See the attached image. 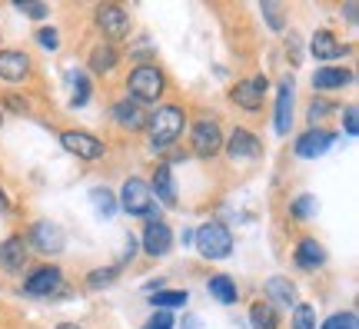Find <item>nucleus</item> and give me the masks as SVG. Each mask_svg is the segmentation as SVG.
<instances>
[{"instance_id": "4468645a", "label": "nucleus", "mask_w": 359, "mask_h": 329, "mask_svg": "<svg viewBox=\"0 0 359 329\" xmlns=\"http://www.w3.org/2000/svg\"><path fill=\"white\" fill-rule=\"evenodd\" d=\"M226 153H230L233 160H253V156H259V153H263V143H259L250 130L236 127L230 133V140H226Z\"/></svg>"}, {"instance_id": "c756f323", "label": "nucleus", "mask_w": 359, "mask_h": 329, "mask_svg": "<svg viewBox=\"0 0 359 329\" xmlns=\"http://www.w3.org/2000/svg\"><path fill=\"white\" fill-rule=\"evenodd\" d=\"M116 273H120L116 266H100V269H93V273L87 276V286H93V290H100V286H110V283L116 279Z\"/></svg>"}, {"instance_id": "79ce46f5", "label": "nucleus", "mask_w": 359, "mask_h": 329, "mask_svg": "<svg viewBox=\"0 0 359 329\" xmlns=\"http://www.w3.org/2000/svg\"><path fill=\"white\" fill-rule=\"evenodd\" d=\"M0 123H4V110H0Z\"/></svg>"}, {"instance_id": "a211bd4d", "label": "nucleus", "mask_w": 359, "mask_h": 329, "mask_svg": "<svg viewBox=\"0 0 359 329\" xmlns=\"http://www.w3.org/2000/svg\"><path fill=\"white\" fill-rule=\"evenodd\" d=\"M309 51H313L316 60H336V57H343V53H346V47L336 40L333 30H316L313 40H309Z\"/></svg>"}, {"instance_id": "ddd939ff", "label": "nucleus", "mask_w": 359, "mask_h": 329, "mask_svg": "<svg viewBox=\"0 0 359 329\" xmlns=\"http://www.w3.org/2000/svg\"><path fill=\"white\" fill-rule=\"evenodd\" d=\"M170 250H173V233H170V227L160 220V223H147V229H143V253L150 256H167Z\"/></svg>"}, {"instance_id": "4be33fe9", "label": "nucleus", "mask_w": 359, "mask_h": 329, "mask_svg": "<svg viewBox=\"0 0 359 329\" xmlns=\"http://www.w3.org/2000/svg\"><path fill=\"white\" fill-rule=\"evenodd\" d=\"M263 293H266L273 303H280V306H296V286L290 283L286 276H269L266 279V286H263ZM269 303V306H273Z\"/></svg>"}, {"instance_id": "393cba45", "label": "nucleus", "mask_w": 359, "mask_h": 329, "mask_svg": "<svg viewBox=\"0 0 359 329\" xmlns=\"http://www.w3.org/2000/svg\"><path fill=\"white\" fill-rule=\"evenodd\" d=\"M250 323H253V329H280V316H276V309L266 300L250 306Z\"/></svg>"}, {"instance_id": "f8f14e48", "label": "nucleus", "mask_w": 359, "mask_h": 329, "mask_svg": "<svg viewBox=\"0 0 359 329\" xmlns=\"http://www.w3.org/2000/svg\"><path fill=\"white\" fill-rule=\"evenodd\" d=\"M27 256H30V246H27L24 236H7V240L0 243V269L20 273L27 266Z\"/></svg>"}, {"instance_id": "f03ea898", "label": "nucleus", "mask_w": 359, "mask_h": 329, "mask_svg": "<svg viewBox=\"0 0 359 329\" xmlns=\"http://www.w3.org/2000/svg\"><path fill=\"white\" fill-rule=\"evenodd\" d=\"M163 90H167V76L163 70H156L150 64H140L133 67L127 76V97L137 103H156L163 97Z\"/></svg>"}, {"instance_id": "aec40b11", "label": "nucleus", "mask_w": 359, "mask_h": 329, "mask_svg": "<svg viewBox=\"0 0 359 329\" xmlns=\"http://www.w3.org/2000/svg\"><path fill=\"white\" fill-rule=\"evenodd\" d=\"M150 193H154V200L160 196L167 206H177V183H173V170H170V163L156 166L154 183H150Z\"/></svg>"}, {"instance_id": "7c9ffc66", "label": "nucleus", "mask_w": 359, "mask_h": 329, "mask_svg": "<svg viewBox=\"0 0 359 329\" xmlns=\"http://www.w3.org/2000/svg\"><path fill=\"white\" fill-rule=\"evenodd\" d=\"M320 329H359L356 326V313H333Z\"/></svg>"}, {"instance_id": "0eeeda50", "label": "nucleus", "mask_w": 359, "mask_h": 329, "mask_svg": "<svg viewBox=\"0 0 359 329\" xmlns=\"http://www.w3.org/2000/svg\"><path fill=\"white\" fill-rule=\"evenodd\" d=\"M266 90H269V80L263 74H257V76H250V80H240V83L230 90V97L236 107H243L246 114H257L259 107H263Z\"/></svg>"}, {"instance_id": "2eb2a0df", "label": "nucleus", "mask_w": 359, "mask_h": 329, "mask_svg": "<svg viewBox=\"0 0 359 329\" xmlns=\"http://www.w3.org/2000/svg\"><path fill=\"white\" fill-rule=\"evenodd\" d=\"M30 74V57L24 51H0V80L20 83Z\"/></svg>"}, {"instance_id": "6ab92c4d", "label": "nucleus", "mask_w": 359, "mask_h": 329, "mask_svg": "<svg viewBox=\"0 0 359 329\" xmlns=\"http://www.w3.org/2000/svg\"><path fill=\"white\" fill-rule=\"evenodd\" d=\"M114 120L120 123L123 130H140L143 123H147V114H143V107L137 100H130V97H123V100L114 103Z\"/></svg>"}, {"instance_id": "7ed1b4c3", "label": "nucleus", "mask_w": 359, "mask_h": 329, "mask_svg": "<svg viewBox=\"0 0 359 329\" xmlns=\"http://www.w3.org/2000/svg\"><path fill=\"white\" fill-rule=\"evenodd\" d=\"M120 206L127 210L130 216H143L150 223H160V210H156V200L150 193V183H143L140 177H130L120 190Z\"/></svg>"}, {"instance_id": "5701e85b", "label": "nucleus", "mask_w": 359, "mask_h": 329, "mask_svg": "<svg viewBox=\"0 0 359 329\" xmlns=\"http://www.w3.org/2000/svg\"><path fill=\"white\" fill-rule=\"evenodd\" d=\"M206 290H210V296H213L217 303H223V306H233L236 300H240V290H236V283H233L230 276H223V273L210 276Z\"/></svg>"}, {"instance_id": "412c9836", "label": "nucleus", "mask_w": 359, "mask_h": 329, "mask_svg": "<svg viewBox=\"0 0 359 329\" xmlns=\"http://www.w3.org/2000/svg\"><path fill=\"white\" fill-rule=\"evenodd\" d=\"M356 76L353 70H343V67H323L313 74V90H339V87H349Z\"/></svg>"}, {"instance_id": "72a5a7b5", "label": "nucleus", "mask_w": 359, "mask_h": 329, "mask_svg": "<svg viewBox=\"0 0 359 329\" xmlns=\"http://www.w3.org/2000/svg\"><path fill=\"white\" fill-rule=\"evenodd\" d=\"M173 326H177V319L170 316V313H163V309H156L154 316L147 319V326L143 329H173Z\"/></svg>"}, {"instance_id": "dca6fc26", "label": "nucleus", "mask_w": 359, "mask_h": 329, "mask_svg": "<svg viewBox=\"0 0 359 329\" xmlns=\"http://www.w3.org/2000/svg\"><path fill=\"white\" fill-rule=\"evenodd\" d=\"M293 263L299 266V269H306V273H313V269H320V266L326 263V250H323V246H320L316 240H313V236H303V240L296 243Z\"/></svg>"}, {"instance_id": "f257e3e1", "label": "nucleus", "mask_w": 359, "mask_h": 329, "mask_svg": "<svg viewBox=\"0 0 359 329\" xmlns=\"http://www.w3.org/2000/svg\"><path fill=\"white\" fill-rule=\"evenodd\" d=\"M143 127L150 133V147L156 153H163L180 140L183 127H187V114H183V107H177V103H163V107H156L154 114L147 116Z\"/></svg>"}, {"instance_id": "a19ab883", "label": "nucleus", "mask_w": 359, "mask_h": 329, "mask_svg": "<svg viewBox=\"0 0 359 329\" xmlns=\"http://www.w3.org/2000/svg\"><path fill=\"white\" fill-rule=\"evenodd\" d=\"M57 329H83V326H77V323H60Z\"/></svg>"}, {"instance_id": "39448f33", "label": "nucleus", "mask_w": 359, "mask_h": 329, "mask_svg": "<svg viewBox=\"0 0 359 329\" xmlns=\"http://www.w3.org/2000/svg\"><path fill=\"white\" fill-rule=\"evenodd\" d=\"M190 143H193V153H196V156H203V160L217 156V153L223 150V133H219V123L217 120H210V116L196 120L193 130H190Z\"/></svg>"}, {"instance_id": "ea45409f", "label": "nucleus", "mask_w": 359, "mask_h": 329, "mask_svg": "<svg viewBox=\"0 0 359 329\" xmlns=\"http://www.w3.org/2000/svg\"><path fill=\"white\" fill-rule=\"evenodd\" d=\"M183 323H187V329H200V319H196V316H187Z\"/></svg>"}, {"instance_id": "f3484780", "label": "nucleus", "mask_w": 359, "mask_h": 329, "mask_svg": "<svg viewBox=\"0 0 359 329\" xmlns=\"http://www.w3.org/2000/svg\"><path fill=\"white\" fill-rule=\"evenodd\" d=\"M293 127V80H283L276 90V133L286 137Z\"/></svg>"}, {"instance_id": "a878e982", "label": "nucleus", "mask_w": 359, "mask_h": 329, "mask_svg": "<svg viewBox=\"0 0 359 329\" xmlns=\"http://www.w3.org/2000/svg\"><path fill=\"white\" fill-rule=\"evenodd\" d=\"M187 300H190V293L187 290H156V296H150V303H154V309H177V306H187Z\"/></svg>"}, {"instance_id": "cd10ccee", "label": "nucleus", "mask_w": 359, "mask_h": 329, "mask_svg": "<svg viewBox=\"0 0 359 329\" xmlns=\"http://www.w3.org/2000/svg\"><path fill=\"white\" fill-rule=\"evenodd\" d=\"M316 210H320L316 196H296V200L290 203V213H293L296 220H309V216H316Z\"/></svg>"}, {"instance_id": "2f4dec72", "label": "nucleus", "mask_w": 359, "mask_h": 329, "mask_svg": "<svg viewBox=\"0 0 359 329\" xmlns=\"http://www.w3.org/2000/svg\"><path fill=\"white\" fill-rule=\"evenodd\" d=\"M17 11L27 13V17H34V20H43L47 17V4H40V0H17Z\"/></svg>"}, {"instance_id": "20e7f679", "label": "nucleus", "mask_w": 359, "mask_h": 329, "mask_svg": "<svg viewBox=\"0 0 359 329\" xmlns=\"http://www.w3.org/2000/svg\"><path fill=\"white\" fill-rule=\"evenodd\" d=\"M193 240H196V250H200V256H206V260H226V256L233 253V233L223 223H203V227L193 233Z\"/></svg>"}, {"instance_id": "423d86ee", "label": "nucleus", "mask_w": 359, "mask_h": 329, "mask_svg": "<svg viewBox=\"0 0 359 329\" xmlns=\"http://www.w3.org/2000/svg\"><path fill=\"white\" fill-rule=\"evenodd\" d=\"M93 20L100 27V34L107 37V43L123 40L130 34V13L123 7H116V4H100L97 13H93Z\"/></svg>"}, {"instance_id": "58836bf2", "label": "nucleus", "mask_w": 359, "mask_h": 329, "mask_svg": "<svg viewBox=\"0 0 359 329\" xmlns=\"http://www.w3.org/2000/svg\"><path fill=\"white\" fill-rule=\"evenodd\" d=\"M346 20H349V24H356V4H349V7H346Z\"/></svg>"}, {"instance_id": "6e6552de", "label": "nucleus", "mask_w": 359, "mask_h": 329, "mask_svg": "<svg viewBox=\"0 0 359 329\" xmlns=\"http://www.w3.org/2000/svg\"><path fill=\"white\" fill-rule=\"evenodd\" d=\"M27 243H34V250L37 253H60L64 250V229L50 223V220H43V223H34L30 233H27Z\"/></svg>"}, {"instance_id": "c85d7f7f", "label": "nucleus", "mask_w": 359, "mask_h": 329, "mask_svg": "<svg viewBox=\"0 0 359 329\" xmlns=\"http://www.w3.org/2000/svg\"><path fill=\"white\" fill-rule=\"evenodd\" d=\"M293 329H316V309L309 303H296L293 309Z\"/></svg>"}, {"instance_id": "473e14b6", "label": "nucleus", "mask_w": 359, "mask_h": 329, "mask_svg": "<svg viewBox=\"0 0 359 329\" xmlns=\"http://www.w3.org/2000/svg\"><path fill=\"white\" fill-rule=\"evenodd\" d=\"M90 100V80L83 74H77V80H74V110H77V107H83V103Z\"/></svg>"}, {"instance_id": "e433bc0d", "label": "nucleus", "mask_w": 359, "mask_h": 329, "mask_svg": "<svg viewBox=\"0 0 359 329\" xmlns=\"http://www.w3.org/2000/svg\"><path fill=\"white\" fill-rule=\"evenodd\" d=\"M263 17L269 20L273 30H283V17H280V11H276V4H263Z\"/></svg>"}, {"instance_id": "9b49d317", "label": "nucleus", "mask_w": 359, "mask_h": 329, "mask_svg": "<svg viewBox=\"0 0 359 329\" xmlns=\"http://www.w3.org/2000/svg\"><path fill=\"white\" fill-rule=\"evenodd\" d=\"M333 133L330 130H323V127H316V130H306L303 137L296 140V156H303V160H316V156H323V153L333 147Z\"/></svg>"}, {"instance_id": "f704fd0d", "label": "nucleus", "mask_w": 359, "mask_h": 329, "mask_svg": "<svg viewBox=\"0 0 359 329\" xmlns=\"http://www.w3.org/2000/svg\"><path fill=\"white\" fill-rule=\"evenodd\" d=\"M37 40H40V47H47V51H57V47H60V37H57V30H53V27H40Z\"/></svg>"}, {"instance_id": "1a4fd4ad", "label": "nucleus", "mask_w": 359, "mask_h": 329, "mask_svg": "<svg viewBox=\"0 0 359 329\" xmlns=\"http://www.w3.org/2000/svg\"><path fill=\"white\" fill-rule=\"evenodd\" d=\"M60 143H64V150H70L74 156H80V160H100L103 153H107V147H103L100 140L83 133V130H67V133H60Z\"/></svg>"}, {"instance_id": "4c0bfd02", "label": "nucleus", "mask_w": 359, "mask_h": 329, "mask_svg": "<svg viewBox=\"0 0 359 329\" xmlns=\"http://www.w3.org/2000/svg\"><path fill=\"white\" fill-rule=\"evenodd\" d=\"M330 110H333V107H330L326 100H313V107H309V120H323Z\"/></svg>"}, {"instance_id": "c9c22d12", "label": "nucleus", "mask_w": 359, "mask_h": 329, "mask_svg": "<svg viewBox=\"0 0 359 329\" xmlns=\"http://www.w3.org/2000/svg\"><path fill=\"white\" fill-rule=\"evenodd\" d=\"M343 127H346L349 137H356V133H359V114H356V107H346V110H343Z\"/></svg>"}, {"instance_id": "9d476101", "label": "nucleus", "mask_w": 359, "mask_h": 329, "mask_svg": "<svg viewBox=\"0 0 359 329\" xmlns=\"http://www.w3.org/2000/svg\"><path fill=\"white\" fill-rule=\"evenodd\" d=\"M60 283H64V273L57 266H40L24 279V293L27 296H50L60 290Z\"/></svg>"}, {"instance_id": "bb28decb", "label": "nucleus", "mask_w": 359, "mask_h": 329, "mask_svg": "<svg viewBox=\"0 0 359 329\" xmlns=\"http://www.w3.org/2000/svg\"><path fill=\"white\" fill-rule=\"evenodd\" d=\"M90 203L97 206V213H100L103 220L116 213V200H114V193H110V190H103V187H97V190H90Z\"/></svg>"}, {"instance_id": "b1692460", "label": "nucleus", "mask_w": 359, "mask_h": 329, "mask_svg": "<svg viewBox=\"0 0 359 329\" xmlns=\"http://www.w3.org/2000/svg\"><path fill=\"white\" fill-rule=\"evenodd\" d=\"M116 60H120V53H116L114 43H100V47H93V53H90V70L93 74H110L116 67Z\"/></svg>"}]
</instances>
